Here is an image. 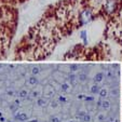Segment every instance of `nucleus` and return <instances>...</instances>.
Segmentation results:
<instances>
[{"mask_svg":"<svg viewBox=\"0 0 122 122\" xmlns=\"http://www.w3.org/2000/svg\"><path fill=\"white\" fill-rule=\"evenodd\" d=\"M7 122H12V121H10V120H7Z\"/></svg>","mask_w":122,"mask_h":122,"instance_id":"a211bd4d","label":"nucleus"},{"mask_svg":"<svg viewBox=\"0 0 122 122\" xmlns=\"http://www.w3.org/2000/svg\"><path fill=\"white\" fill-rule=\"evenodd\" d=\"M99 91H101V88H99L97 84H94L91 86V93H93V94H96V93H99Z\"/></svg>","mask_w":122,"mask_h":122,"instance_id":"39448f33","label":"nucleus"},{"mask_svg":"<svg viewBox=\"0 0 122 122\" xmlns=\"http://www.w3.org/2000/svg\"><path fill=\"white\" fill-rule=\"evenodd\" d=\"M69 88H70V86H69L68 83H63V84H62V91H64V92L68 91Z\"/></svg>","mask_w":122,"mask_h":122,"instance_id":"9b49d317","label":"nucleus"},{"mask_svg":"<svg viewBox=\"0 0 122 122\" xmlns=\"http://www.w3.org/2000/svg\"><path fill=\"white\" fill-rule=\"evenodd\" d=\"M40 72V69L39 68H34L32 69V74L34 75H38Z\"/></svg>","mask_w":122,"mask_h":122,"instance_id":"dca6fc26","label":"nucleus"},{"mask_svg":"<svg viewBox=\"0 0 122 122\" xmlns=\"http://www.w3.org/2000/svg\"><path fill=\"white\" fill-rule=\"evenodd\" d=\"M102 107H103L104 109H109V108H110V102L103 101V102H102Z\"/></svg>","mask_w":122,"mask_h":122,"instance_id":"0eeeda50","label":"nucleus"},{"mask_svg":"<svg viewBox=\"0 0 122 122\" xmlns=\"http://www.w3.org/2000/svg\"><path fill=\"white\" fill-rule=\"evenodd\" d=\"M30 122H38V120H31Z\"/></svg>","mask_w":122,"mask_h":122,"instance_id":"f3484780","label":"nucleus"},{"mask_svg":"<svg viewBox=\"0 0 122 122\" xmlns=\"http://www.w3.org/2000/svg\"><path fill=\"white\" fill-rule=\"evenodd\" d=\"M103 78H104V74L103 72H99V74H97L96 76L94 77V80H95V82H101V81L103 80Z\"/></svg>","mask_w":122,"mask_h":122,"instance_id":"423d86ee","label":"nucleus"},{"mask_svg":"<svg viewBox=\"0 0 122 122\" xmlns=\"http://www.w3.org/2000/svg\"><path fill=\"white\" fill-rule=\"evenodd\" d=\"M107 94H108V92H107L106 89H101V91H99V95H101V97H106Z\"/></svg>","mask_w":122,"mask_h":122,"instance_id":"6e6552de","label":"nucleus"},{"mask_svg":"<svg viewBox=\"0 0 122 122\" xmlns=\"http://www.w3.org/2000/svg\"><path fill=\"white\" fill-rule=\"evenodd\" d=\"M46 99H43V98H39L38 99V102H37V104L39 105V106H41V107H43V106H46Z\"/></svg>","mask_w":122,"mask_h":122,"instance_id":"1a4fd4ad","label":"nucleus"},{"mask_svg":"<svg viewBox=\"0 0 122 122\" xmlns=\"http://www.w3.org/2000/svg\"><path fill=\"white\" fill-rule=\"evenodd\" d=\"M90 121H91V116L85 113L84 117L82 118V122H90Z\"/></svg>","mask_w":122,"mask_h":122,"instance_id":"9d476101","label":"nucleus"},{"mask_svg":"<svg viewBox=\"0 0 122 122\" xmlns=\"http://www.w3.org/2000/svg\"><path fill=\"white\" fill-rule=\"evenodd\" d=\"M79 20H80V24H81V25L88 24L89 22L92 20V11H91L90 9H84L80 13Z\"/></svg>","mask_w":122,"mask_h":122,"instance_id":"f03ea898","label":"nucleus"},{"mask_svg":"<svg viewBox=\"0 0 122 122\" xmlns=\"http://www.w3.org/2000/svg\"><path fill=\"white\" fill-rule=\"evenodd\" d=\"M19 95H20V96H21V97H26V96H27V91H25V90H22L21 92L19 93Z\"/></svg>","mask_w":122,"mask_h":122,"instance_id":"ddd939ff","label":"nucleus"},{"mask_svg":"<svg viewBox=\"0 0 122 122\" xmlns=\"http://www.w3.org/2000/svg\"><path fill=\"white\" fill-rule=\"evenodd\" d=\"M51 122H61V119L58 117H53L51 119Z\"/></svg>","mask_w":122,"mask_h":122,"instance_id":"2eb2a0df","label":"nucleus"},{"mask_svg":"<svg viewBox=\"0 0 122 122\" xmlns=\"http://www.w3.org/2000/svg\"><path fill=\"white\" fill-rule=\"evenodd\" d=\"M105 115H98V117H97V120H98L99 122H104L105 121Z\"/></svg>","mask_w":122,"mask_h":122,"instance_id":"4468645a","label":"nucleus"},{"mask_svg":"<svg viewBox=\"0 0 122 122\" xmlns=\"http://www.w3.org/2000/svg\"><path fill=\"white\" fill-rule=\"evenodd\" d=\"M27 115L26 113H24V112H22V113H19V115L15 117V119L16 120H19V121H26L27 120Z\"/></svg>","mask_w":122,"mask_h":122,"instance_id":"7ed1b4c3","label":"nucleus"},{"mask_svg":"<svg viewBox=\"0 0 122 122\" xmlns=\"http://www.w3.org/2000/svg\"><path fill=\"white\" fill-rule=\"evenodd\" d=\"M68 122H75V121H68Z\"/></svg>","mask_w":122,"mask_h":122,"instance_id":"6ab92c4d","label":"nucleus"},{"mask_svg":"<svg viewBox=\"0 0 122 122\" xmlns=\"http://www.w3.org/2000/svg\"><path fill=\"white\" fill-rule=\"evenodd\" d=\"M86 78H88V77H86V75L85 74H80L79 75V77H78V79L80 81H85L86 80Z\"/></svg>","mask_w":122,"mask_h":122,"instance_id":"f8f14e48","label":"nucleus"},{"mask_svg":"<svg viewBox=\"0 0 122 122\" xmlns=\"http://www.w3.org/2000/svg\"><path fill=\"white\" fill-rule=\"evenodd\" d=\"M27 82L29 83L30 85H35V84H37V83H38V78H37V77H35V76H31V77H29V78H28Z\"/></svg>","mask_w":122,"mask_h":122,"instance_id":"20e7f679","label":"nucleus"},{"mask_svg":"<svg viewBox=\"0 0 122 122\" xmlns=\"http://www.w3.org/2000/svg\"><path fill=\"white\" fill-rule=\"evenodd\" d=\"M118 9L117 0H106L104 2V10L107 14H113Z\"/></svg>","mask_w":122,"mask_h":122,"instance_id":"f257e3e1","label":"nucleus"}]
</instances>
